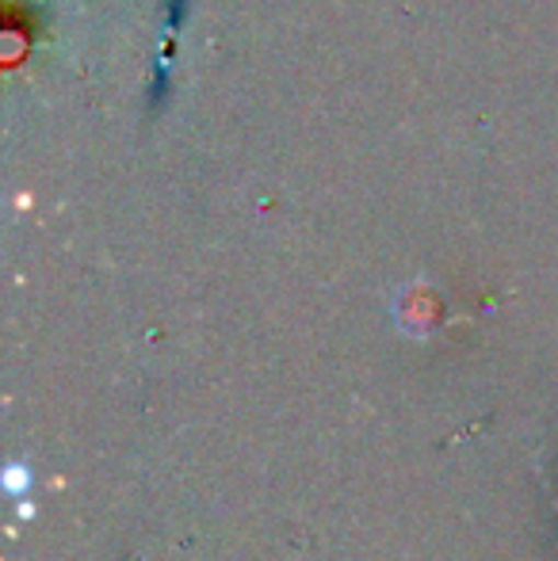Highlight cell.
<instances>
[{
    "instance_id": "1",
    "label": "cell",
    "mask_w": 558,
    "mask_h": 561,
    "mask_svg": "<svg viewBox=\"0 0 558 561\" xmlns=\"http://www.w3.org/2000/svg\"><path fill=\"white\" fill-rule=\"evenodd\" d=\"M27 485H31V473L23 470L20 462H12V466H8V473H4V489H8V493H12V496H20Z\"/></svg>"
}]
</instances>
